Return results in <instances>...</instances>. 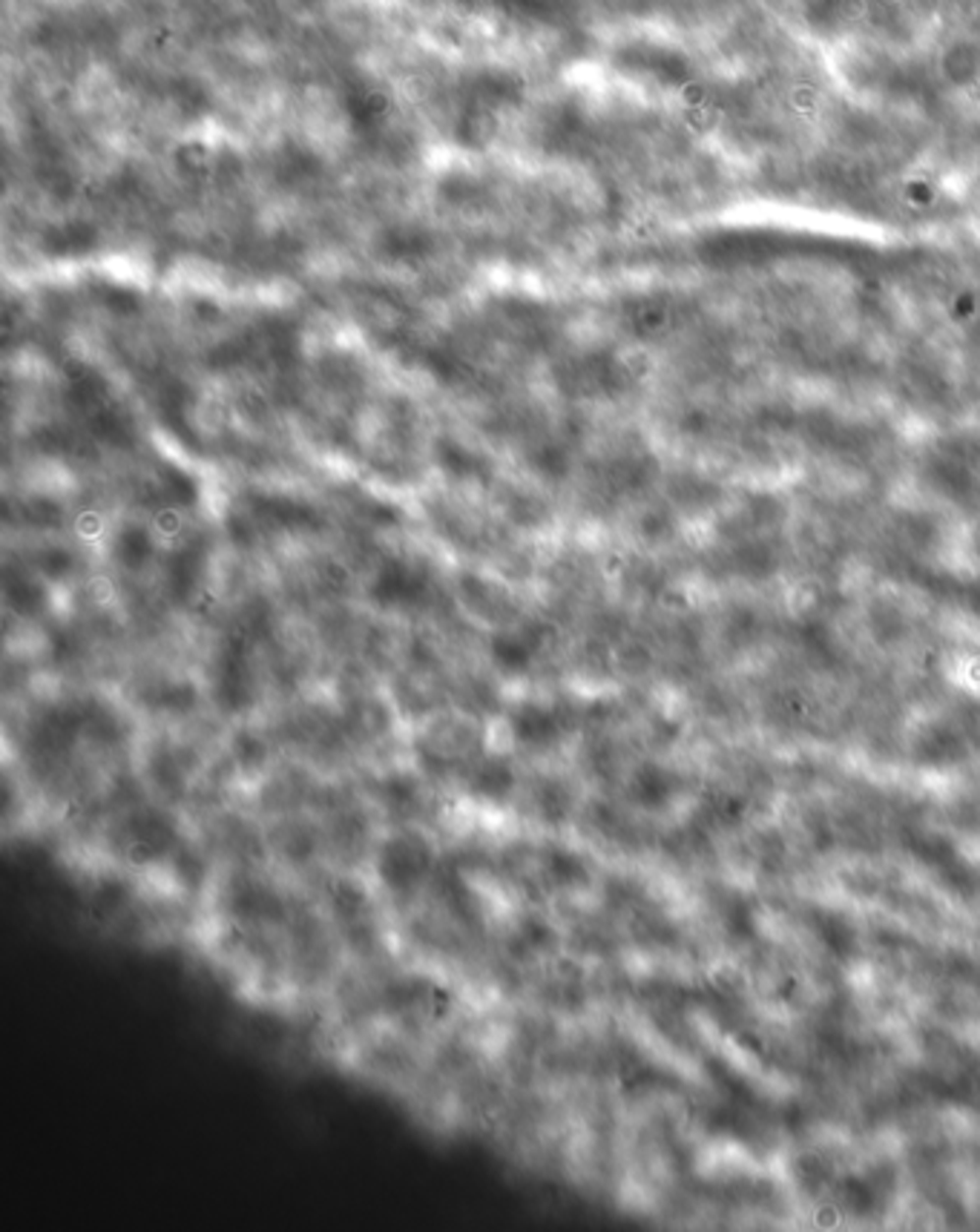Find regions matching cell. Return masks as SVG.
<instances>
[{
  "label": "cell",
  "instance_id": "1",
  "mask_svg": "<svg viewBox=\"0 0 980 1232\" xmlns=\"http://www.w3.org/2000/svg\"><path fill=\"white\" fill-rule=\"evenodd\" d=\"M434 851L426 836L415 830L388 836L377 851V876L388 891L406 894L429 873Z\"/></svg>",
  "mask_w": 980,
  "mask_h": 1232
},
{
  "label": "cell",
  "instance_id": "3",
  "mask_svg": "<svg viewBox=\"0 0 980 1232\" xmlns=\"http://www.w3.org/2000/svg\"><path fill=\"white\" fill-rule=\"evenodd\" d=\"M227 908L242 923H276L285 908L276 891H270L259 879L239 876L227 891Z\"/></svg>",
  "mask_w": 980,
  "mask_h": 1232
},
{
  "label": "cell",
  "instance_id": "2",
  "mask_svg": "<svg viewBox=\"0 0 980 1232\" xmlns=\"http://www.w3.org/2000/svg\"><path fill=\"white\" fill-rule=\"evenodd\" d=\"M124 848L127 857L139 865H150L167 857L176 848V824L161 813H142L133 816L124 827Z\"/></svg>",
  "mask_w": 980,
  "mask_h": 1232
},
{
  "label": "cell",
  "instance_id": "12",
  "mask_svg": "<svg viewBox=\"0 0 980 1232\" xmlns=\"http://www.w3.org/2000/svg\"><path fill=\"white\" fill-rule=\"evenodd\" d=\"M124 899H127V888H124L121 882H101V885H98V899H95L98 905H107V908H113L115 905V908H118Z\"/></svg>",
  "mask_w": 980,
  "mask_h": 1232
},
{
  "label": "cell",
  "instance_id": "10",
  "mask_svg": "<svg viewBox=\"0 0 980 1232\" xmlns=\"http://www.w3.org/2000/svg\"><path fill=\"white\" fill-rule=\"evenodd\" d=\"M538 813L549 824H561L566 816V799L561 796L558 787H544L538 790Z\"/></svg>",
  "mask_w": 980,
  "mask_h": 1232
},
{
  "label": "cell",
  "instance_id": "8",
  "mask_svg": "<svg viewBox=\"0 0 980 1232\" xmlns=\"http://www.w3.org/2000/svg\"><path fill=\"white\" fill-rule=\"evenodd\" d=\"M279 848H282V857L291 859V862H308L317 851V839H314L311 830L294 824V827H285L279 833Z\"/></svg>",
  "mask_w": 980,
  "mask_h": 1232
},
{
  "label": "cell",
  "instance_id": "11",
  "mask_svg": "<svg viewBox=\"0 0 980 1232\" xmlns=\"http://www.w3.org/2000/svg\"><path fill=\"white\" fill-rule=\"evenodd\" d=\"M515 730H518V739H524V742H541L547 736L549 724H547V715L541 709L532 707L524 715H518Z\"/></svg>",
  "mask_w": 980,
  "mask_h": 1232
},
{
  "label": "cell",
  "instance_id": "5",
  "mask_svg": "<svg viewBox=\"0 0 980 1232\" xmlns=\"http://www.w3.org/2000/svg\"><path fill=\"white\" fill-rule=\"evenodd\" d=\"M331 908L348 925H366V914H369V896L366 891L351 882V879H340L331 888Z\"/></svg>",
  "mask_w": 980,
  "mask_h": 1232
},
{
  "label": "cell",
  "instance_id": "7",
  "mask_svg": "<svg viewBox=\"0 0 980 1232\" xmlns=\"http://www.w3.org/2000/svg\"><path fill=\"white\" fill-rule=\"evenodd\" d=\"M544 865H547V873H549V879H552L555 885L572 888V885H578V882L584 879V865H581V859L572 857L569 851H561V848L547 851Z\"/></svg>",
  "mask_w": 980,
  "mask_h": 1232
},
{
  "label": "cell",
  "instance_id": "9",
  "mask_svg": "<svg viewBox=\"0 0 980 1232\" xmlns=\"http://www.w3.org/2000/svg\"><path fill=\"white\" fill-rule=\"evenodd\" d=\"M173 868H176V876L188 885V888H199L202 885V879H204V862L199 859V854H193V851H179L176 859H173Z\"/></svg>",
  "mask_w": 980,
  "mask_h": 1232
},
{
  "label": "cell",
  "instance_id": "4",
  "mask_svg": "<svg viewBox=\"0 0 980 1232\" xmlns=\"http://www.w3.org/2000/svg\"><path fill=\"white\" fill-rule=\"evenodd\" d=\"M555 942H558V933L552 931L541 917H524L515 925V931H512L506 945H509V954L515 960H532V957H541V954L552 951Z\"/></svg>",
  "mask_w": 980,
  "mask_h": 1232
},
{
  "label": "cell",
  "instance_id": "6",
  "mask_svg": "<svg viewBox=\"0 0 980 1232\" xmlns=\"http://www.w3.org/2000/svg\"><path fill=\"white\" fill-rule=\"evenodd\" d=\"M512 770L509 767H503V764H490V767H484V770H478L475 776H472V793L478 796V799H487V802H503L506 796H509V790H512Z\"/></svg>",
  "mask_w": 980,
  "mask_h": 1232
}]
</instances>
